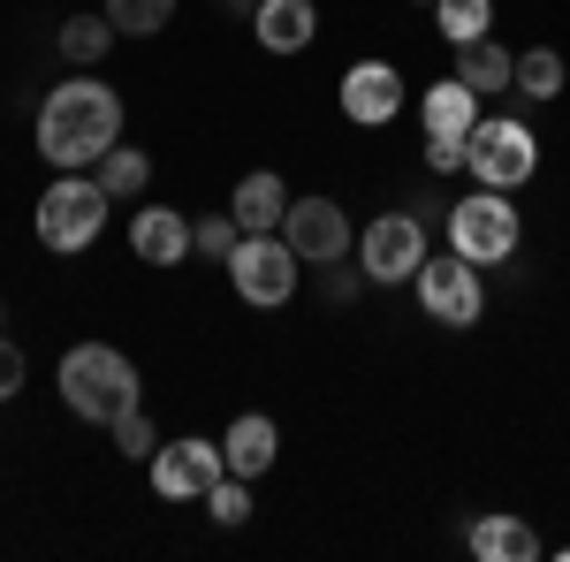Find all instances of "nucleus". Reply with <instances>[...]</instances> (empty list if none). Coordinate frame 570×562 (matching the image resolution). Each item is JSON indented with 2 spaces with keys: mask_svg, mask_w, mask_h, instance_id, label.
<instances>
[{
  "mask_svg": "<svg viewBox=\"0 0 570 562\" xmlns=\"http://www.w3.org/2000/svg\"><path fill=\"white\" fill-rule=\"evenodd\" d=\"M122 137V99L107 85H91V77H77V85H53L39 107V152L53 160V168H91L107 145Z\"/></svg>",
  "mask_w": 570,
  "mask_h": 562,
  "instance_id": "obj_1",
  "label": "nucleus"
},
{
  "mask_svg": "<svg viewBox=\"0 0 570 562\" xmlns=\"http://www.w3.org/2000/svg\"><path fill=\"white\" fill-rule=\"evenodd\" d=\"M61 403L85 418V426H115L137 403V365L107 343H85L61 357Z\"/></svg>",
  "mask_w": 570,
  "mask_h": 562,
  "instance_id": "obj_2",
  "label": "nucleus"
},
{
  "mask_svg": "<svg viewBox=\"0 0 570 562\" xmlns=\"http://www.w3.org/2000/svg\"><path fill=\"white\" fill-rule=\"evenodd\" d=\"M107 190L91 183L85 168H69L53 190L39 198V244L46 252H85V244H99V228H107Z\"/></svg>",
  "mask_w": 570,
  "mask_h": 562,
  "instance_id": "obj_3",
  "label": "nucleus"
},
{
  "mask_svg": "<svg viewBox=\"0 0 570 562\" xmlns=\"http://www.w3.org/2000/svg\"><path fill=\"white\" fill-rule=\"evenodd\" d=\"M449 252H464L472 266H502L518 252V214H510V198L502 190H472L464 206H449Z\"/></svg>",
  "mask_w": 570,
  "mask_h": 562,
  "instance_id": "obj_4",
  "label": "nucleus"
},
{
  "mask_svg": "<svg viewBox=\"0 0 570 562\" xmlns=\"http://www.w3.org/2000/svg\"><path fill=\"white\" fill-rule=\"evenodd\" d=\"M464 168L480 175L487 190H518L532 168H540V137L525 130V122H472V137H464Z\"/></svg>",
  "mask_w": 570,
  "mask_h": 562,
  "instance_id": "obj_5",
  "label": "nucleus"
},
{
  "mask_svg": "<svg viewBox=\"0 0 570 562\" xmlns=\"http://www.w3.org/2000/svg\"><path fill=\"white\" fill-rule=\"evenodd\" d=\"M419 115H426V168L434 175L464 168V137H472V122H480V91L464 85V77H441Z\"/></svg>",
  "mask_w": 570,
  "mask_h": 562,
  "instance_id": "obj_6",
  "label": "nucleus"
},
{
  "mask_svg": "<svg viewBox=\"0 0 570 562\" xmlns=\"http://www.w3.org/2000/svg\"><path fill=\"white\" fill-rule=\"evenodd\" d=\"M297 252H289V236H244L236 252H228V274H236V297L244 304H289L297 297Z\"/></svg>",
  "mask_w": 570,
  "mask_h": 562,
  "instance_id": "obj_7",
  "label": "nucleus"
},
{
  "mask_svg": "<svg viewBox=\"0 0 570 562\" xmlns=\"http://www.w3.org/2000/svg\"><path fill=\"white\" fill-rule=\"evenodd\" d=\"M357 266H365V282H419V266H426V220L381 214L357 236Z\"/></svg>",
  "mask_w": 570,
  "mask_h": 562,
  "instance_id": "obj_8",
  "label": "nucleus"
},
{
  "mask_svg": "<svg viewBox=\"0 0 570 562\" xmlns=\"http://www.w3.org/2000/svg\"><path fill=\"white\" fill-rule=\"evenodd\" d=\"M419 304H426V319L434 327H472L480 319V266L464 259V252H441V259L419 266Z\"/></svg>",
  "mask_w": 570,
  "mask_h": 562,
  "instance_id": "obj_9",
  "label": "nucleus"
},
{
  "mask_svg": "<svg viewBox=\"0 0 570 562\" xmlns=\"http://www.w3.org/2000/svg\"><path fill=\"white\" fill-rule=\"evenodd\" d=\"M282 236H289V252L305 266H335L351 252V220L335 198H289V214H282Z\"/></svg>",
  "mask_w": 570,
  "mask_h": 562,
  "instance_id": "obj_10",
  "label": "nucleus"
},
{
  "mask_svg": "<svg viewBox=\"0 0 570 562\" xmlns=\"http://www.w3.org/2000/svg\"><path fill=\"white\" fill-rule=\"evenodd\" d=\"M214 479H228V456H220L214 441H160V456H153V486H160L168 502H206Z\"/></svg>",
  "mask_w": 570,
  "mask_h": 562,
  "instance_id": "obj_11",
  "label": "nucleus"
},
{
  "mask_svg": "<svg viewBox=\"0 0 570 562\" xmlns=\"http://www.w3.org/2000/svg\"><path fill=\"white\" fill-rule=\"evenodd\" d=\"M343 115L365 122V130H381L403 115V77H395L389 61H357L351 77H343Z\"/></svg>",
  "mask_w": 570,
  "mask_h": 562,
  "instance_id": "obj_12",
  "label": "nucleus"
},
{
  "mask_svg": "<svg viewBox=\"0 0 570 562\" xmlns=\"http://www.w3.org/2000/svg\"><path fill=\"white\" fill-rule=\"evenodd\" d=\"M228 214H236V228H244V236H274V228H282V214H289V183H282L274 168L244 175V183H236V198H228Z\"/></svg>",
  "mask_w": 570,
  "mask_h": 562,
  "instance_id": "obj_13",
  "label": "nucleus"
},
{
  "mask_svg": "<svg viewBox=\"0 0 570 562\" xmlns=\"http://www.w3.org/2000/svg\"><path fill=\"white\" fill-rule=\"evenodd\" d=\"M274 448H282V433H274V418H259V411H244V418L228 426V441H220V456H228L236 479H266L274 472Z\"/></svg>",
  "mask_w": 570,
  "mask_h": 562,
  "instance_id": "obj_14",
  "label": "nucleus"
},
{
  "mask_svg": "<svg viewBox=\"0 0 570 562\" xmlns=\"http://www.w3.org/2000/svg\"><path fill=\"white\" fill-rule=\"evenodd\" d=\"M252 31H259L266 53H305L312 31H320V16H312V0H259Z\"/></svg>",
  "mask_w": 570,
  "mask_h": 562,
  "instance_id": "obj_15",
  "label": "nucleus"
},
{
  "mask_svg": "<svg viewBox=\"0 0 570 562\" xmlns=\"http://www.w3.org/2000/svg\"><path fill=\"white\" fill-rule=\"evenodd\" d=\"M130 252L145 266H183V252H190V220L168 214V206H145L130 228Z\"/></svg>",
  "mask_w": 570,
  "mask_h": 562,
  "instance_id": "obj_16",
  "label": "nucleus"
},
{
  "mask_svg": "<svg viewBox=\"0 0 570 562\" xmlns=\"http://www.w3.org/2000/svg\"><path fill=\"white\" fill-rule=\"evenodd\" d=\"M91 183L122 206V198H145V183H153V160L137 152V145H107L99 160H91Z\"/></svg>",
  "mask_w": 570,
  "mask_h": 562,
  "instance_id": "obj_17",
  "label": "nucleus"
},
{
  "mask_svg": "<svg viewBox=\"0 0 570 562\" xmlns=\"http://www.w3.org/2000/svg\"><path fill=\"white\" fill-rule=\"evenodd\" d=\"M464 540H472V555H480V562H532V555H540V540H532L518 517H480Z\"/></svg>",
  "mask_w": 570,
  "mask_h": 562,
  "instance_id": "obj_18",
  "label": "nucleus"
},
{
  "mask_svg": "<svg viewBox=\"0 0 570 562\" xmlns=\"http://www.w3.org/2000/svg\"><path fill=\"white\" fill-rule=\"evenodd\" d=\"M456 77H464V85L487 99V91H510L518 61H510V53H502L494 39H472V46H456Z\"/></svg>",
  "mask_w": 570,
  "mask_h": 562,
  "instance_id": "obj_19",
  "label": "nucleus"
},
{
  "mask_svg": "<svg viewBox=\"0 0 570 562\" xmlns=\"http://www.w3.org/2000/svg\"><path fill=\"white\" fill-rule=\"evenodd\" d=\"M434 23L449 46H472L487 39V23H494V0H434Z\"/></svg>",
  "mask_w": 570,
  "mask_h": 562,
  "instance_id": "obj_20",
  "label": "nucleus"
},
{
  "mask_svg": "<svg viewBox=\"0 0 570 562\" xmlns=\"http://www.w3.org/2000/svg\"><path fill=\"white\" fill-rule=\"evenodd\" d=\"M510 85L525 91V99H556V91H563V53H556V46L518 53V77H510Z\"/></svg>",
  "mask_w": 570,
  "mask_h": 562,
  "instance_id": "obj_21",
  "label": "nucleus"
},
{
  "mask_svg": "<svg viewBox=\"0 0 570 562\" xmlns=\"http://www.w3.org/2000/svg\"><path fill=\"white\" fill-rule=\"evenodd\" d=\"M168 16H176V0H107V23H115V31H130V39L168 31Z\"/></svg>",
  "mask_w": 570,
  "mask_h": 562,
  "instance_id": "obj_22",
  "label": "nucleus"
},
{
  "mask_svg": "<svg viewBox=\"0 0 570 562\" xmlns=\"http://www.w3.org/2000/svg\"><path fill=\"white\" fill-rule=\"evenodd\" d=\"M107 46H115V23H107V16H77V23H61V53H69L77 69H91Z\"/></svg>",
  "mask_w": 570,
  "mask_h": 562,
  "instance_id": "obj_23",
  "label": "nucleus"
},
{
  "mask_svg": "<svg viewBox=\"0 0 570 562\" xmlns=\"http://www.w3.org/2000/svg\"><path fill=\"white\" fill-rule=\"evenodd\" d=\"M236 244H244L236 214H206V220H190V252H206V259H228Z\"/></svg>",
  "mask_w": 570,
  "mask_h": 562,
  "instance_id": "obj_24",
  "label": "nucleus"
},
{
  "mask_svg": "<svg viewBox=\"0 0 570 562\" xmlns=\"http://www.w3.org/2000/svg\"><path fill=\"white\" fill-rule=\"evenodd\" d=\"M206 510H214V524H228V532H236V524L252 517V479H214V494H206Z\"/></svg>",
  "mask_w": 570,
  "mask_h": 562,
  "instance_id": "obj_25",
  "label": "nucleus"
},
{
  "mask_svg": "<svg viewBox=\"0 0 570 562\" xmlns=\"http://www.w3.org/2000/svg\"><path fill=\"white\" fill-rule=\"evenodd\" d=\"M115 448H122V456H137V464H145V456H160V433H153V418H145L137 403L115 418Z\"/></svg>",
  "mask_w": 570,
  "mask_h": 562,
  "instance_id": "obj_26",
  "label": "nucleus"
},
{
  "mask_svg": "<svg viewBox=\"0 0 570 562\" xmlns=\"http://www.w3.org/2000/svg\"><path fill=\"white\" fill-rule=\"evenodd\" d=\"M16 388H23V349H16L8 335H0V403H8Z\"/></svg>",
  "mask_w": 570,
  "mask_h": 562,
  "instance_id": "obj_27",
  "label": "nucleus"
},
{
  "mask_svg": "<svg viewBox=\"0 0 570 562\" xmlns=\"http://www.w3.org/2000/svg\"><path fill=\"white\" fill-rule=\"evenodd\" d=\"M357 282H365V266H357V274H327V297L351 304V297H357Z\"/></svg>",
  "mask_w": 570,
  "mask_h": 562,
  "instance_id": "obj_28",
  "label": "nucleus"
},
{
  "mask_svg": "<svg viewBox=\"0 0 570 562\" xmlns=\"http://www.w3.org/2000/svg\"><path fill=\"white\" fill-rule=\"evenodd\" d=\"M228 8H236V16H259V0H228Z\"/></svg>",
  "mask_w": 570,
  "mask_h": 562,
  "instance_id": "obj_29",
  "label": "nucleus"
},
{
  "mask_svg": "<svg viewBox=\"0 0 570 562\" xmlns=\"http://www.w3.org/2000/svg\"><path fill=\"white\" fill-rule=\"evenodd\" d=\"M426 8H434V0H426Z\"/></svg>",
  "mask_w": 570,
  "mask_h": 562,
  "instance_id": "obj_30",
  "label": "nucleus"
}]
</instances>
